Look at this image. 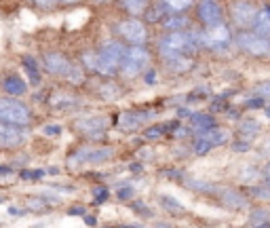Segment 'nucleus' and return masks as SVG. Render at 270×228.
I'll return each mask as SVG.
<instances>
[{
    "label": "nucleus",
    "instance_id": "nucleus-24",
    "mask_svg": "<svg viewBox=\"0 0 270 228\" xmlns=\"http://www.w3.org/2000/svg\"><path fill=\"white\" fill-rule=\"evenodd\" d=\"M260 131V125L255 123V121H245V123H241V137H255Z\"/></svg>",
    "mask_w": 270,
    "mask_h": 228
},
{
    "label": "nucleus",
    "instance_id": "nucleus-41",
    "mask_svg": "<svg viewBox=\"0 0 270 228\" xmlns=\"http://www.w3.org/2000/svg\"><path fill=\"white\" fill-rule=\"evenodd\" d=\"M266 174H270V165H268V169H266Z\"/></svg>",
    "mask_w": 270,
    "mask_h": 228
},
{
    "label": "nucleus",
    "instance_id": "nucleus-25",
    "mask_svg": "<svg viewBox=\"0 0 270 228\" xmlns=\"http://www.w3.org/2000/svg\"><path fill=\"white\" fill-rule=\"evenodd\" d=\"M66 80H70L72 84H80V82L84 80L82 68H80V66H74V64H72V68H70V70H68V74H66Z\"/></svg>",
    "mask_w": 270,
    "mask_h": 228
},
{
    "label": "nucleus",
    "instance_id": "nucleus-16",
    "mask_svg": "<svg viewBox=\"0 0 270 228\" xmlns=\"http://www.w3.org/2000/svg\"><path fill=\"white\" fill-rule=\"evenodd\" d=\"M220 192V198H222V203L224 205H228V207H232V209H243V207H247V201H245V196L243 194H238V192H234V190H218Z\"/></svg>",
    "mask_w": 270,
    "mask_h": 228
},
{
    "label": "nucleus",
    "instance_id": "nucleus-8",
    "mask_svg": "<svg viewBox=\"0 0 270 228\" xmlns=\"http://www.w3.org/2000/svg\"><path fill=\"white\" fill-rule=\"evenodd\" d=\"M198 17L203 19V23H207V27L220 25L224 13H222V7L218 5V0H201V5H198Z\"/></svg>",
    "mask_w": 270,
    "mask_h": 228
},
{
    "label": "nucleus",
    "instance_id": "nucleus-1",
    "mask_svg": "<svg viewBox=\"0 0 270 228\" xmlns=\"http://www.w3.org/2000/svg\"><path fill=\"white\" fill-rule=\"evenodd\" d=\"M198 47H201V32H169L159 40V51L163 57L190 55Z\"/></svg>",
    "mask_w": 270,
    "mask_h": 228
},
{
    "label": "nucleus",
    "instance_id": "nucleus-9",
    "mask_svg": "<svg viewBox=\"0 0 270 228\" xmlns=\"http://www.w3.org/2000/svg\"><path fill=\"white\" fill-rule=\"evenodd\" d=\"M27 133L19 129V125H9V123H0V146H21L25 141Z\"/></svg>",
    "mask_w": 270,
    "mask_h": 228
},
{
    "label": "nucleus",
    "instance_id": "nucleus-40",
    "mask_svg": "<svg viewBox=\"0 0 270 228\" xmlns=\"http://www.w3.org/2000/svg\"><path fill=\"white\" fill-rule=\"evenodd\" d=\"M62 3H78V0H62Z\"/></svg>",
    "mask_w": 270,
    "mask_h": 228
},
{
    "label": "nucleus",
    "instance_id": "nucleus-19",
    "mask_svg": "<svg viewBox=\"0 0 270 228\" xmlns=\"http://www.w3.org/2000/svg\"><path fill=\"white\" fill-rule=\"evenodd\" d=\"M5 89L9 91V95H23L25 80H21L19 76H9V78H5Z\"/></svg>",
    "mask_w": 270,
    "mask_h": 228
},
{
    "label": "nucleus",
    "instance_id": "nucleus-2",
    "mask_svg": "<svg viewBox=\"0 0 270 228\" xmlns=\"http://www.w3.org/2000/svg\"><path fill=\"white\" fill-rule=\"evenodd\" d=\"M30 119H32V114L23 104L15 102V99H9V97H0V123L23 127L30 123Z\"/></svg>",
    "mask_w": 270,
    "mask_h": 228
},
{
    "label": "nucleus",
    "instance_id": "nucleus-39",
    "mask_svg": "<svg viewBox=\"0 0 270 228\" xmlns=\"http://www.w3.org/2000/svg\"><path fill=\"white\" fill-rule=\"evenodd\" d=\"M146 78H148V80H146L148 84H154V72H148V76H146Z\"/></svg>",
    "mask_w": 270,
    "mask_h": 228
},
{
    "label": "nucleus",
    "instance_id": "nucleus-17",
    "mask_svg": "<svg viewBox=\"0 0 270 228\" xmlns=\"http://www.w3.org/2000/svg\"><path fill=\"white\" fill-rule=\"evenodd\" d=\"M255 34L262 36V38H268L270 36V11L268 9H262L258 11V17H255Z\"/></svg>",
    "mask_w": 270,
    "mask_h": 228
},
{
    "label": "nucleus",
    "instance_id": "nucleus-15",
    "mask_svg": "<svg viewBox=\"0 0 270 228\" xmlns=\"http://www.w3.org/2000/svg\"><path fill=\"white\" fill-rule=\"evenodd\" d=\"M165 66L173 72H186V70L192 68V60L190 55H169L165 57Z\"/></svg>",
    "mask_w": 270,
    "mask_h": 228
},
{
    "label": "nucleus",
    "instance_id": "nucleus-22",
    "mask_svg": "<svg viewBox=\"0 0 270 228\" xmlns=\"http://www.w3.org/2000/svg\"><path fill=\"white\" fill-rule=\"evenodd\" d=\"M159 203L165 207V209H169V211H173V213H182V211H186V207H184L177 198H173V196H169V194H161L159 196Z\"/></svg>",
    "mask_w": 270,
    "mask_h": 228
},
{
    "label": "nucleus",
    "instance_id": "nucleus-30",
    "mask_svg": "<svg viewBox=\"0 0 270 228\" xmlns=\"http://www.w3.org/2000/svg\"><path fill=\"white\" fill-rule=\"evenodd\" d=\"M62 131H64V129H62L59 125H45V127H42V133L49 135V137H59Z\"/></svg>",
    "mask_w": 270,
    "mask_h": 228
},
{
    "label": "nucleus",
    "instance_id": "nucleus-33",
    "mask_svg": "<svg viewBox=\"0 0 270 228\" xmlns=\"http://www.w3.org/2000/svg\"><path fill=\"white\" fill-rule=\"evenodd\" d=\"M255 95L258 97H270V80L258 84V87H255Z\"/></svg>",
    "mask_w": 270,
    "mask_h": 228
},
{
    "label": "nucleus",
    "instance_id": "nucleus-6",
    "mask_svg": "<svg viewBox=\"0 0 270 228\" xmlns=\"http://www.w3.org/2000/svg\"><path fill=\"white\" fill-rule=\"evenodd\" d=\"M236 45L243 49V51H247V53H251V55H255V57H262V55H268L270 53V42H268V38H262V36H258V34H241L238 38H236Z\"/></svg>",
    "mask_w": 270,
    "mask_h": 228
},
{
    "label": "nucleus",
    "instance_id": "nucleus-29",
    "mask_svg": "<svg viewBox=\"0 0 270 228\" xmlns=\"http://www.w3.org/2000/svg\"><path fill=\"white\" fill-rule=\"evenodd\" d=\"M23 68L27 70V72H30L32 82H38V68H36L34 60H30V57H25V60H23Z\"/></svg>",
    "mask_w": 270,
    "mask_h": 228
},
{
    "label": "nucleus",
    "instance_id": "nucleus-34",
    "mask_svg": "<svg viewBox=\"0 0 270 228\" xmlns=\"http://www.w3.org/2000/svg\"><path fill=\"white\" fill-rule=\"evenodd\" d=\"M45 174H53V171H42V169H38V171H23V180H38V178H42Z\"/></svg>",
    "mask_w": 270,
    "mask_h": 228
},
{
    "label": "nucleus",
    "instance_id": "nucleus-3",
    "mask_svg": "<svg viewBox=\"0 0 270 228\" xmlns=\"http://www.w3.org/2000/svg\"><path fill=\"white\" fill-rule=\"evenodd\" d=\"M114 154L112 148H102V146H84L76 150L74 154L68 156V165L78 167V165H95V163H104L110 156Z\"/></svg>",
    "mask_w": 270,
    "mask_h": 228
},
{
    "label": "nucleus",
    "instance_id": "nucleus-27",
    "mask_svg": "<svg viewBox=\"0 0 270 228\" xmlns=\"http://www.w3.org/2000/svg\"><path fill=\"white\" fill-rule=\"evenodd\" d=\"M82 64L87 66L89 70H93V72H97V64H99V53H84L82 55Z\"/></svg>",
    "mask_w": 270,
    "mask_h": 228
},
{
    "label": "nucleus",
    "instance_id": "nucleus-5",
    "mask_svg": "<svg viewBox=\"0 0 270 228\" xmlns=\"http://www.w3.org/2000/svg\"><path fill=\"white\" fill-rule=\"evenodd\" d=\"M230 40V30L224 23L207 27L205 32H201V47H209V49H222L228 45Z\"/></svg>",
    "mask_w": 270,
    "mask_h": 228
},
{
    "label": "nucleus",
    "instance_id": "nucleus-35",
    "mask_svg": "<svg viewBox=\"0 0 270 228\" xmlns=\"http://www.w3.org/2000/svg\"><path fill=\"white\" fill-rule=\"evenodd\" d=\"M93 196H95V201H97V203H104V201H106V196H108V190H104V188H95V190H93Z\"/></svg>",
    "mask_w": 270,
    "mask_h": 228
},
{
    "label": "nucleus",
    "instance_id": "nucleus-28",
    "mask_svg": "<svg viewBox=\"0 0 270 228\" xmlns=\"http://www.w3.org/2000/svg\"><path fill=\"white\" fill-rule=\"evenodd\" d=\"M146 5H148V0H125V7L131 13H141L146 9Z\"/></svg>",
    "mask_w": 270,
    "mask_h": 228
},
{
    "label": "nucleus",
    "instance_id": "nucleus-32",
    "mask_svg": "<svg viewBox=\"0 0 270 228\" xmlns=\"http://www.w3.org/2000/svg\"><path fill=\"white\" fill-rule=\"evenodd\" d=\"M169 125H161V127H150V129L144 133L148 139H154V137H161L163 133H165V129H167Z\"/></svg>",
    "mask_w": 270,
    "mask_h": 228
},
{
    "label": "nucleus",
    "instance_id": "nucleus-37",
    "mask_svg": "<svg viewBox=\"0 0 270 228\" xmlns=\"http://www.w3.org/2000/svg\"><path fill=\"white\" fill-rule=\"evenodd\" d=\"M57 3H62V0H36V5H40V7H53Z\"/></svg>",
    "mask_w": 270,
    "mask_h": 228
},
{
    "label": "nucleus",
    "instance_id": "nucleus-12",
    "mask_svg": "<svg viewBox=\"0 0 270 228\" xmlns=\"http://www.w3.org/2000/svg\"><path fill=\"white\" fill-rule=\"evenodd\" d=\"M255 17H258V11H255L249 3H236L232 7V19L236 21V25L241 27H249L255 23Z\"/></svg>",
    "mask_w": 270,
    "mask_h": 228
},
{
    "label": "nucleus",
    "instance_id": "nucleus-18",
    "mask_svg": "<svg viewBox=\"0 0 270 228\" xmlns=\"http://www.w3.org/2000/svg\"><path fill=\"white\" fill-rule=\"evenodd\" d=\"M201 135H205V137L211 141L213 148L228 144V139H230V131L220 129V127H213V129H209V131H205V133H201Z\"/></svg>",
    "mask_w": 270,
    "mask_h": 228
},
{
    "label": "nucleus",
    "instance_id": "nucleus-31",
    "mask_svg": "<svg viewBox=\"0 0 270 228\" xmlns=\"http://www.w3.org/2000/svg\"><path fill=\"white\" fill-rule=\"evenodd\" d=\"M102 95H104V99H116V97H114V95H118V89H116V84L108 82L106 87H102Z\"/></svg>",
    "mask_w": 270,
    "mask_h": 228
},
{
    "label": "nucleus",
    "instance_id": "nucleus-11",
    "mask_svg": "<svg viewBox=\"0 0 270 228\" xmlns=\"http://www.w3.org/2000/svg\"><path fill=\"white\" fill-rule=\"evenodd\" d=\"M150 119H154V112H123L118 117V127L121 129H137L144 123H148Z\"/></svg>",
    "mask_w": 270,
    "mask_h": 228
},
{
    "label": "nucleus",
    "instance_id": "nucleus-21",
    "mask_svg": "<svg viewBox=\"0 0 270 228\" xmlns=\"http://www.w3.org/2000/svg\"><path fill=\"white\" fill-rule=\"evenodd\" d=\"M190 125H192V129L198 131V133H205L211 129V125H213V119L205 117V114H194V117L190 119Z\"/></svg>",
    "mask_w": 270,
    "mask_h": 228
},
{
    "label": "nucleus",
    "instance_id": "nucleus-36",
    "mask_svg": "<svg viewBox=\"0 0 270 228\" xmlns=\"http://www.w3.org/2000/svg\"><path fill=\"white\" fill-rule=\"evenodd\" d=\"M131 194H133V188H121L118 190V198H123V201H127Z\"/></svg>",
    "mask_w": 270,
    "mask_h": 228
},
{
    "label": "nucleus",
    "instance_id": "nucleus-20",
    "mask_svg": "<svg viewBox=\"0 0 270 228\" xmlns=\"http://www.w3.org/2000/svg\"><path fill=\"white\" fill-rule=\"evenodd\" d=\"M188 25H190V19L184 17V15H173V17L165 19V27L171 30V32H184Z\"/></svg>",
    "mask_w": 270,
    "mask_h": 228
},
{
    "label": "nucleus",
    "instance_id": "nucleus-38",
    "mask_svg": "<svg viewBox=\"0 0 270 228\" xmlns=\"http://www.w3.org/2000/svg\"><path fill=\"white\" fill-rule=\"evenodd\" d=\"M234 150H238V152L249 150V141H245V144H243V141H236V144H234Z\"/></svg>",
    "mask_w": 270,
    "mask_h": 228
},
{
    "label": "nucleus",
    "instance_id": "nucleus-10",
    "mask_svg": "<svg viewBox=\"0 0 270 228\" xmlns=\"http://www.w3.org/2000/svg\"><path fill=\"white\" fill-rule=\"evenodd\" d=\"M125 55H127V49L121 45V42H114V40L106 42V45L102 47V51H99V57H102L106 64L114 66V68H118L125 62Z\"/></svg>",
    "mask_w": 270,
    "mask_h": 228
},
{
    "label": "nucleus",
    "instance_id": "nucleus-14",
    "mask_svg": "<svg viewBox=\"0 0 270 228\" xmlns=\"http://www.w3.org/2000/svg\"><path fill=\"white\" fill-rule=\"evenodd\" d=\"M74 127L80 131V133H87V135H93V133H102L106 131L108 127V119L104 117H87V119H78L74 123Z\"/></svg>",
    "mask_w": 270,
    "mask_h": 228
},
{
    "label": "nucleus",
    "instance_id": "nucleus-23",
    "mask_svg": "<svg viewBox=\"0 0 270 228\" xmlns=\"http://www.w3.org/2000/svg\"><path fill=\"white\" fill-rule=\"evenodd\" d=\"M192 150H194V154H207L209 150H213V144L205 135H198L194 139V144H192Z\"/></svg>",
    "mask_w": 270,
    "mask_h": 228
},
{
    "label": "nucleus",
    "instance_id": "nucleus-42",
    "mask_svg": "<svg viewBox=\"0 0 270 228\" xmlns=\"http://www.w3.org/2000/svg\"><path fill=\"white\" fill-rule=\"evenodd\" d=\"M97 3H104V0H97Z\"/></svg>",
    "mask_w": 270,
    "mask_h": 228
},
{
    "label": "nucleus",
    "instance_id": "nucleus-7",
    "mask_svg": "<svg viewBox=\"0 0 270 228\" xmlns=\"http://www.w3.org/2000/svg\"><path fill=\"white\" fill-rule=\"evenodd\" d=\"M118 32L123 34L125 40L133 42V45H144L146 38H148V32H146V25L141 23L139 19H127L118 25Z\"/></svg>",
    "mask_w": 270,
    "mask_h": 228
},
{
    "label": "nucleus",
    "instance_id": "nucleus-13",
    "mask_svg": "<svg viewBox=\"0 0 270 228\" xmlns=\"http://www.w3.org/2000/svg\"><path fill=\"white\" fill-rule=\"evenodd\" d=\"M42 66H45L51 74H57V76H64V78L68 74V70L72 68V64H70L62 53H49V55H45Z\"/></svg>",
    "mask_w": 270,
    "mask_h": 228
},
{
    "label": "nucleus",
    "instance_id": "nucleus-26",
    "mask_svg": "<svg viewBox=\"0 0 270 228\" xmlns=\"http://www.w3.org/2000/svg\"><path fill=\"white\" fill-rule=\"evenodd\" d=\"M163 5L167 9H171V11H184V9H188L192 5V0H163Z\"/></svg>",
    "mask_w": 270,
    "mask_h": 228
},
{
    "label": "nucleus",
    "instance_id": "nucleus-4",
    "mask_svg": "<svg viewBox=\"0 0 270 228\" xmlns=\"http://www.w3.org/2000/svg\"><path fill=\"white\" fill-rule=\"evenodd\" d=\"M150 64V55L144 47H131L127 49V55H125V62L121 64L123 68V74L125 76H135L139 72H144Z\"/></svg>",
    "mask_w": 270,
    "mask_h": 228
}]
</instances>
